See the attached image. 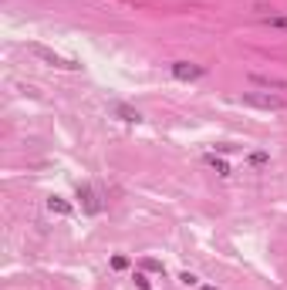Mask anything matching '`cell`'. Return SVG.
<instances>
[{"label":"cell","instance_id":"obj_1","mask_svg":"<svg viewBox=\"0 0 287 290\" xmlns=\"http://www.w3.org/2000/svg\"><path fill=\"white\" fill-rule=\"evenodd\" d=\"M240 101L250 108H260V112H284L287 108V98H280L274 91H243Z\"/></svg>","mask_w":287,"mask_h":290},{"label":"cell","instance_id":"obj_2","mask_svg":"<svg viewBox=\"0 0 287 290\" xmlns=\"http://www.w3.org/2000/svg\"><path fill=\"white\" fill-rule=\"evenodd\" d=\"M31 54L37 57V61H44V64H51V67H58V71H78V61H71V57H65V54H58V51H51V47H44V44H31Z\"/></svg>","mask_w":287,"mask_h":290},{"label":"cell","instance_id":"obj_3","mask_svg":"<svg viewBox=\"0 0 287 290\" xmlns=\"http://www.w3.org/2000/svg\"><path fill=\"white\" fill-rule=\"evenodd\" d=\"M78 199H81V209L88 212V216H98L101 212V199L91 186H78Z\"/></svg>","mask_w":287,"mask_h":290},{"label":"cell","instance_id":"obj_4","mask_svg":"<svg viewBox=\"0 0 287 290\" xmlns=\"http://www.w3.org/2000/svg\"><path fill=\"white\" fill-rule=\"evenodd\" d=\"M173 75H176L179 81H196V78H203V75H206V67H203V64H193V61H176V64H173Z\"/></svg>","mask_w":287,"mask_h":290},{"label":"cell","instance_id":"obj_5","mask_svg":"<svg viewBox=\"0 0 287 290\" xmlns=\"http://www.w3.org/2000/svg\"><path fill=\"white\" fill-rule=\"evenodd\" d=\"M108 112L115 115V118H122V122H142V115L135 112L132 105H125V101H111V105H108Z\"/></svg>","mask_w":287,"mask_h":290},{"label":"cell","instance_id":"obj_6","mask_svg":"<svg viewBox=\"0 0 287 290\" xmlns=\"http://www.w3.org/2000/svg\"><path fill=\"white\" fill-rule=\"evenodd\" d=\"M250 81H254V85H260V88H274V91H284V88H287L284 78H270V75H250Z\"/></svg>","mask_w":287,"mask_h":290},{"label":"cell","instance_id":"obj_7","mask_svg":"<svg viewBox=\"0 0 287 290\" xmlns=\"http://www.w3.org/2000/svg\"><path fill=\"white\" fill-rule=\"evenodd\" d=\"M47 209L58 212V216H68V212H71V202L61 199V196H51V199H47Z\"/></svg>","mask_w":287,"mask_h":290},{"label":"cell","instance_id":"obj_8","mask_svg":"<svg viewBox=\"0 0 287 290\" xmlns=\"http://www.w3.org/2000/svg\"><path fill=\"white\" fill-rule=\"evenodd\" d=\"M203 162H206V166H210V169H216L220 176H230V166H226V162H223V159L216 156V152H210V156L203 159Z\"/></svg>","mask_w":287,"mask_h":290},{"label":"cell","instance_id":"obj_9","mask_svg":"<svg viewBox=\"0 0 287 290\" xmlns=\"http://www.w3.org/2000/svg\"><path fill=\"white\" fill-rule=\"evenodd\" d=\"M264 24L274 27V31H287V17L284 14H264Z\"/></svg>","mask_w":287,"mask_h":290},{"label":"cell","instance_id":"obj_10","mask_svg":"<svg viewBox=\"0 0 287 290\" xmlns=\"http://www.w3.org/2000/svg\"><path fill=\"white\" fill-rule=\"evenodd\" d=\"M142 270H152V273H166V267H162L159 260H152V257H145V260H142Z\"/></svg>","mask_w":287,"mask_h":290},{"label":"cell","instance_id":"obj_11","mask_svg":"<svg viewBox=\"0 0 287 290\" xmlns=\"http://www.w3.org/2000/svg\"><path fill=\"white\" fill-rule=\"evenodd\" d=\"M179 283L183 287H199V277L196 273H179Z\"/></svg>","mask_w":287,"mask_h":290},{"label":"cell","instance_id":"obj_12","mask_svg":"<svg viewBox=\"0 0 287 290\" xmlns=\"http://www.w3.org/2000/svg\"><path fill=\"white\" fill-rule=\"evenodd\" d=\"M267 162H270L267 152H250V166H267Z\"/></svg>","mask_w":287,"mask_h":290},{"label":"cell","instance_id":"obj_13","mask_svg":"<svg viewBox=\"0 0 287 290\" xmlns=\"http://www.w3.org/2000/svg\"><path fill=\"white\" fill-rule=\"evenodd\" d=\"M135 287H139V290H152V283L145 280V273H135Z\"/></svg>","mask_w":287,"mask_h":290},{"label":"cell","instance_id":"obj_14","mask_svg":"<svg viewBox=\"0 0 287 290\" xmlns=\"http://www.w3.org/2000/svg\"><path fill=\"white\" fill-rule=\"evenodd\" d=\"M111 267H115V270H125V267H129V260H125V257H111Z\"/></svg>","mask_w":287,"mask_h":290},{"label":"cell","instance_id":"obj_15","mask_svg":"<svg viewBox=\"0 0 287 290\" xmlns=\"http://www.w3.org/2000/svg\"><path fill=\"white\" fill-rule=\"evenodd\" d=\"M199 290H216V287H199Z\"/></svg>","mask_w":287,"mask_h":290}]
</instances>
